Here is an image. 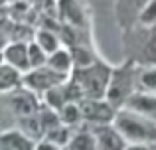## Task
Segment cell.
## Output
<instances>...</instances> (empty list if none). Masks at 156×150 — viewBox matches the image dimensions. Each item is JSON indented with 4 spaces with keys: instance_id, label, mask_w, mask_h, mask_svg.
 Masks as SVG:
<instances>
[{
    "instance_id": "cell-1",
    "label": "cell",
    "mask_w": 156,
    "mask_h": 150,
    "mask_svg": "<svg viewBox=\"0 0 156 150\" xmlns=\"http://www.w3.org/2000/svg\"><path fill=\"white\" fill-rule=\"evenodd\" d=\"M0 105H2V131H12L20 120L34 117L42 111L44 103L42 97L30 91L28 87H20L16 91L0 95Z\"/></svg>"
},
{
    "instance_id": "cell-2",
    "label": "cell",
    "mask_w": 156,
    "mask_h": 150,
    "mask_svg": "<svg viewBox=\"0 0 156 150\" xmlns=\"http://www.w3.org/2000/svg\"><path fill=\"white\" fill-rule=\"evenodd\" d=\"M122 46L126 59H133L140 67L156 65V26L125 28Z\"/></svg>"
},
{
    "instance_id": "cell-3",
    "label": "cell",
    "mask_w": 156,
    "mask_h": 150,
    "mask_svg": "<svg viewBox=\"0 0 156 150\" xmlns=\"http://www.w3.org/2000/svg\"><path fill=\"white\" fill-rule=\"evenodd\" d=\"M138 71H140V65L134 63L133 59H126L121 65H113L105 99L119 111L129 103L134 93H138Z\"/></svg>"
},
{
    "instance_id": "cell-4",
    "label": "cell",
    "mask_w": 156,
    "mask_h": 150,
    "mask_svg": "<svg viewBox=\"0 0 156 150\" xmlns=\"http://www.w3.org/2000/svg\"><path fill=\"white\" fill-rule=\"evenodd\" d=\"M113 65L105 63L103 59H97L95 63L87 67H75L71 73V81L77 85L85 99H105L109 89Z\"/></svg>"
},
{
    "instance_id": "cell-5",
    "label": "cell",
    "mask_w": 156,
    "mask_h": 150,
    "mask_svg": "<svg viewBox=\"0 0 156 150\" xmlns=\"http://www.w3.org/2000/svg\"><path fill=\"white\" fill-rule=\"evenodd\" d=\"M115 127L121 131L129 144H156V120L140 113L121 109L115 119Z\"/></svg>"
},
{
    "instance_id": "cell-6",
    "label": "cell",
    "mask_w": 156,
    "mask_h": 150,
    "mask_svg": "<svg viewBox=\"0 0 156 150\" xmlns=\"http://www.w3.org/2000/svg\"><path fill=\"white\" fill-rule=\"evenodd\" d=\"M83 111V123L87 127H99V124H115L119 109L113 107L107 99H85L81 103Z\"/></svg>"
},
{
    "instance_id": "cell-7",
    "label": "cell",
    "mask_w": 156,
    "mask_h": 150,
    "mask_svg": "<svg viewBox=\"0 0 156 150\" xmlns=\"http://www.w3.org/2000/svg\"><path fill=\"white\" fill-rule=\"evenodd\" d=\"M69 77L71 75H61V73H57V71H53L46 65V67H38V69L28 71L26 77H24V87H28L30 91H34L36 95L42 97L50 89L67 83Z\"/></svg>"
},
{
    "instance_id": "cell-8",
    "label": "cell",
    "mask_w": 156,
    "mask_h": 150,
    "mask_svg": "<svg viewBox=\"0 0 156 150\" xmlns=\"http://www.w3.org/2000/svg\"><path fill=\"white\" fill-rule=\"evenodd\" d=\"M95 136L97 150H126L129 142L121 134L115 124H99V127H89Z\"/></svg>"
},
{
    "instance_id": "cell-9",
    "label": "cell",
    "mask_w": 156,
    "mask_h": 150,
    "mask_svg": "<svg viewBox=\"0 0 156 150\" xmlns=\"http://www.w3.org/2000/svg\"><path fill=\"white\" fill-rule=\"evenodd\" d=\"M2 63H8V65L20 69L22 73H28L32 71L30 65V44L26 42H12L6 44L2 47Z\"/></svg>"
},
{
    "instance_id": "cell-10",
    "label": "cell",
    "mask_w": 156,
    "mask_h": 150,
    "mask_svg": "<svg viewBox=\"0 0 156 150\" xmlns=\"http://www.w3.org/2000/svg\"><path fill=\"white\" fill-rule=\"evenodd\" d=\"M36 140L28 138L20 131H2L0 134V150H36Z\"/></svg>"
},
{
    "instance_id": "cell-11",
    "label": "cell",
    "mask_w": 156,
    "mask_h": 150,
    "mask_svg": "<svg viewBox=\"0 0 156 150\" xmlns=\"http://www.w3.org/2000/svg\"><path fill=\"white\" fill-rule=\"evenodd\" d=\"M24 77L26 73H22L20 69L8 65V63H2L0 65V95L24 87Z\"/></svg>"
},
{
    "instance_id": "cell-12",
    "label": "cell",
    "mask_w": 156,
    "mask_h": 150,
    "mask_svg": "<svg viewBox=\"0 0 156 150\" xmlns=\"http://www.w3.org/2000/svg\"><path fill=\"white\" fill-rule=\"evenodd\" d=\"M34 42L38 44L48 55L55 54V51H59L61 47H63L61 46V42H63V40H61V34L50 30V28H38V30H36V36H34Z\"/></svg>"
},
{
    "instance_id": "cell-13",
    "label": "cell",
    "mask_w": 156,
    "mask_h": 150,
    "mask_svg": "<svg viewBox=\"0 0 156 150\" xmlns=\"http://www.w3.org/2000/svg\"><path fill=\"white\" fill-rule=\"evenodd\" d=\"M63 150H97V142H95V136H93L91 128L87 124L75 128L71 140L67 142V146Z\"/></svg>"
},
{
    "instance_id": "cell-14",
    "label": "cell",
    "mask_w": 156,
    "mask_h": 150,
    "mask_svg": "<svg viewBox=\"0 0 156 150\" xmlns=\"http://www.w3.org/2000/svg\"><path fill=\"white\" fill-rule=\"evenodd\" d=\"M48 67L53 69V71H57V73H61V75H71L73 69H75L71 51H69L67 47H61L59 51L51 54L50 59H48Z\"/></svg>"
},
{
    "instance_id": "cell-15",
    "label": "cell",
    "mask_w": 156,
    "mask_h": 150,
    "mask_svg": "<svg viewBox=\"0 0 156 150\" xmlns=\"http://www.w3.org/2000/svg\"><path fill=\"white\" fill-rule=\"evenodd\" d=\"M16 131H20L22 134H26L28 138L36 140V142L46 138V128H44V123H42V119H40V113L34 115V117H28V119L20 120V123L16 124Z\"/></svg>"
},
{
    "instance_id": "cell-16",
    "label": "cell",
    "mask_w": 156,
    "mask_h": 150,
    "mask_svg": "<svg viewBox=\"0 0 156 150\" xmlns=\"http://www.w3.org/2000/svg\"><path fill=\"white\" fill-rule=\"evenodd\" d=\"M61 124L69 128H79L83 127V111H81V103H65L63 107L57 111Z\"/></svg>"
},
{
    "instance_id": "cell-17",
    "label": "cell",
    "mask_w": 156,
    "mask_h": 150,
    "mask_svg": "<svg viewBox=\"0 0 156 150\" xmlns=\"http://www.w3.org/2000/svg\"><path fill=\"white\" fill-rule=\"evenodd\" d=\"M57 10H59L61 18H63L65 22L73 24V26H79V24L83 22L79 4H77L75 0H59V2H57Z\"/></svg>"
},
{
    "instance_id": "cell-18",
    "label": "cell",
    "mask_w": 156,
    "mask_h": 150,
    "mask_svg": "<svg viewBox=\"0 0 156 150\" xmlns=\"http://www.w3.org/2000/svg\"><path fill=\"white\" fill-rule=\"evenodd\" d=\"M42 103L46 105V107L53 109V111H59L65 103H69L67 101V93H65V83L59 85V87L50 89L48 93H44L42 95Z\"/></svg>"
},
{
    "instance_id": "cell-19",
    "label": "cell",
    "mask_w": 156,
    "mask_h": 150,
    "mask_svg": "<svg viewBox=\"0 0 156 150\" xmlns=\"http://www.w3.org/2000/svg\"><path fill=\"white\" fill-rule=\"evenodd\" d=\"M138 93L156 95V65L140 67V71H138Z\"/></svg>"
},
{
    "instance_id": "cell-20",
    "label": "cell",
    "mask_w": 156,
    "mask_h": 150,
    "mask_svg": "<svg viewBox=\"0 0 156 150\" xmlns=\"http://www.w3.org/2000/svg\"><path fill=\"white\" fill-rule=\"evenodd\" d=\"M73 131H75V128H69V127H65V124H59V127L51 128V131L46 134V138H44V140H48V142L55 144V146H59L61 150H63L65 146H67V142L71 140Z\"/></svg>"
},
{
    "instance_id": "cell-21",
    "label": "cell",
    "mask_w": 156,
    "mask_h": 150,
    "mask_svg": "<svg viewBox=\"0 0 156 150\" xmlns=\"http://www.w3.org/2000/svg\"><path fill=\"white\" fill-rule=\"evenodd\" d=\"M69 51H71V55H73L75 67H87V65H91V63H95L97 59H99L89 47H83V46H71Z\"/></svg>"
},
{
    "instance_id": "cell-22",
    "label": "cell",
    "mask_w": 156,
    "mask_h": 150,
    "mask_svg": "<svg viewBox=\"0 0 156 150\" xmlns=\"http://www.w3.org/2000/svg\"><path fill=\"white\" fill-rule=\"evenodd\" d=\"M50 55L42 50L36 42H30V65L32 69H38V67H46Z\"/></svg>"
},
{
    "instance_id": "cell-23",
    "label": "cell",
    "mask_w": 156,
    "mask_h": 150,
    "mask_svg": "<svg viewBox=\"0 0 156 150\" xmlns=\"http://www.w3.org/2000/svg\"><path fill=\"white\" fill-rule=\"evenodd\" d=\"M36 150H61L59 146H55V144L48 142V140H40L38 144H36Z\"/></svg>"
},
{
    "instance_id": "cell-24",
    "label": "cell",
    "mask_w": 156,
    "mask_h": 150,
    "mask_svg": "<svg viewBox=\"0 0 156 150\" xmlns=\"http://www.w3.org/2000/svg\"><path fill=\"white\" fill-rule=\"evenodd\" d=\"M126 150H156V144H129Z\"/></svg>"
},
{
    "instance_id": "cell-25",
    "label": "cell",
    "mask_w": 156,
    "mask_h": 150,
    "mask_svg": "<svg viewBox=\"0 0 156 150\" xmlns=\"http://www.w3.org/2000/svg\"><path fill=\"white\" fill-rule=\"evenodd\" d=\"M14 2H18V0H4V4H14Z\"/></svg>"
}]
</instances>
